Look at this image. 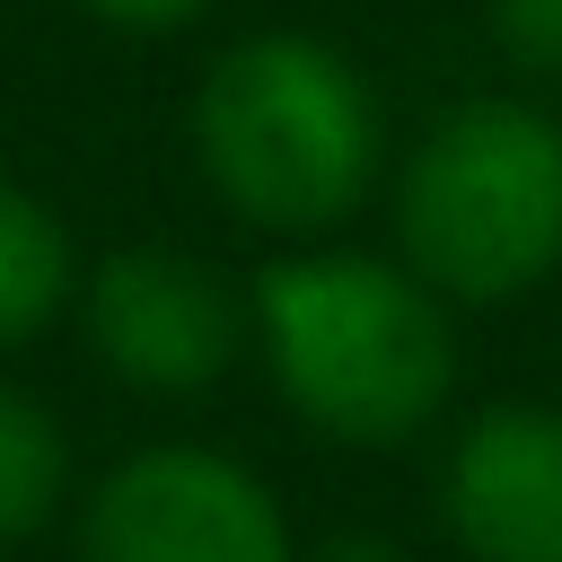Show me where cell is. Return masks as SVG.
<instances>
[{
  "label": "cell",
  "mask_w": 562,
  "mask_h": 562,
  "mask_svg": "<svg viewBox=\"0 0 562 562\" xmlns=\"http://www.w3.org/2000/svg\"><path fill=\"white\" fill-rule=\"evenodd\" d=\"M255 334L263 360L281 378V395L334 430V439H413L448 378H457V342L439 299L369 255H290L255 281Z\"/></svg>",
  "instance_id": "1"
},
{
  "label": "cell",
  "mask_w": 562,
  "mask_h": 562,
  "mask_svg": "<svg viewBox=\"0 0 562 562\" xmlns=\"http://www.w3.org/2000/svg\"><path fill=\"white\" fill-rule=\"evenodd\" d=\"M211 184L263 228H334L378 167V105L316 35L228 44L193 97Z\"/></svg>",
  "instance_id": "2"
},
{
  "label": "cell",
  "mask_w": 562,
  "mask_h": 562,
  "mask_svg": "<svg viewBox=\"0 0 562 562\" xmlns=\"http://www.w3.org/2000/svg\"><path fill=\"white\" fill-rule=\"evenodd\" d=\"M404 255L448 299H518L562 263V123L518 97L439 114L395 193Z\"/></svg>",
  "instance_id": "3"
},
{
  "label": "cell",
  "mask_w": 562,
  "mask_h": 562,
  "mask_svg": "<svg viewBox=\"0 0 562 562\" xmlns=\"http://www.w3.org/2000/svg\"><path fill=\"white\" fill-rule=\"evenodd\" d=\"M79 562H290V527L237 457L140 448L97 483Z\"/></svg>",
  "instance_id": "4"
},
{
  "label": "cell",
  "mask_w": 562,
  "mask_h": 562,
  "mask_svg": "<svg viewBox=\"0 0 562 562\" xmlns=\"http://www.w3.org/2000/svg\"><path fill=\"white\" fill-rule=\"evenodd\" d=\"M88 342L140 395H202L237 360L246 307L202 255L123 246L88 272Z\"/></svg>",
  "instance_id": "5"
},
{
  "label": "cell",
  "mask_w": 562,
  "mask_h": 562,
  "mask_svg": "<svg viewBox=\"0 0 562 562\" xmlns=\"http://www.w3.org/2000/svg\"><path fill=\"white\" fill-rule=\"evenodd\" d=\"M439 501L474 562H562V413H483L457 439Z\"/></svg>",
  "instance_id": "6"
},
{
  "label": "cell",
  "mask_w": 562,
  "mask_h": 562,
  "mask_svg": "<svg viewBox=\"0 0 562 562\" xmlns=\"http://www.w3.org/2000/svg\"><path fill=\"white\" fill-rule=\"evenodd\" d=\"M61 299H70V237L26 184L0 176V342L44 334Z\"/></svg>",
  "instance_id": "7"
},
{
  "label": "cell",
  "mask_w": 562,
  "mask_h": 562,
  "mask_svg": "<svg viewBox=\"0 0 562 562\" xmlns=\"http://www.w3.org/2000/svg\"><path fill=\"white\" fill-rule=\"evenodd\" d=\"M61 474H70V448L53 430V413L18 386H0V544H26L53 501H61Z\"/></svg>",
  "instance_id": "8"
},
{
  "label": "cell",
  "mask_w": 562,
  "mask_h": 562,
  "mask_svg": "<svg viewBox=\"0 0 562 562\" xmlns=\"http://www.w3.org/2000/svg\"><path fill=\"white\" fill-rule=\"evenodd\" d=\"M492 26L509 61H527L536 79H562V0H492Z\"/></svg>",
  "instance_id": "9"
},
{
  "label": "cell",
  "mask_w": 562,
  "mask_h": 562,
  "mask_svg": "<svg viewBox=\"0 0 562 562\" xmlns=\"http://www.w3.org/2000/svg\"><path fill=\"white\" fill-rule=\"evenodd\" d=\"M97 18H114V26H184L193 9H211V0H88Z\"/></svg>",
  "instance_id": "10"
},
{
  "label": "cell",
  "mask_w": 562,
  "mask_h": 562,
  "mask_svg": "<svg viewBox=\"0 0 562 562\" xmlns=\"http://www.w3.org/2000/svg\"><path fill=\"white\" fill-rule=\"evenodd\" d=\"M316 562H404V553H395V544H378V536H334Z\"/></svg>",
  "instance_id": "11"
}]
</instances>
